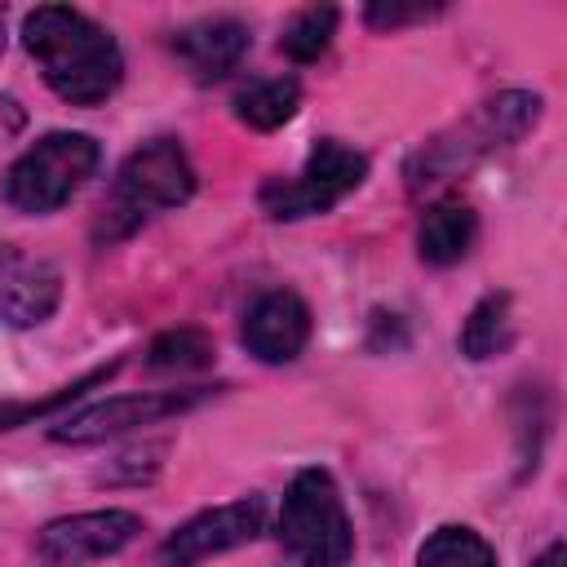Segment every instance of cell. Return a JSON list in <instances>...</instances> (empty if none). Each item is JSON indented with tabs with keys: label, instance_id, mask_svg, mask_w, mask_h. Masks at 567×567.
Returning <instances> with one entry per match:
<instances>
[{
	"label": "cell",
	"instance_id": "8fae6325",
	"mask_svg": "<svg viewBox=\"0 0 567 567\" xmlns=\"http://www.w3.org/2000/svg\"><path fill=\"white\" fill-rule=\"evenodd\" d=\"M62 301V270L49 257H27L18 248L0 252V323L40 328Z\"/></svg>",
	"mask_w": 567,
	"mask_h": 567
},
{
	"label": "cell",
	"instance_id": "44dd1931",
	"mask_svg": "<svg viewBox=\"0 0 567 567\" xmlns=\"http://www.w3.org/2000/svg\"><path fill=\"white\" fill-rule=\"evenodd\" d=\"M532 567H563V540H554V545H549Z\"/></svg>",
	"mask_w": 567,
	"mask_h": 567
},
{
	"label": "cell",
	"instance_id": "7402d4cb",
	"mask_svg": "<svg viewBox=\"0 0 567 567\" xmlns=\"http://www.w3.org/2000/svg\"><path fill=\"white\" fill-rule=\"evenodd\" d=\"M0 49H4V22H0Z\"/></svg>",
	"mask_w": 567,
	"mask_h": 567
},
{
	"label": "cell",
	"instance_id": "52a82bcc",
	"mask_svg": "<svg viewBox=\"0 0 567 567\" xmlns=\"http://www.w3.org/2000/svg\"><path fill=\"white\" fill-rule=\"evenodd\" d=\"M208 394V385H190V390H137V394H115V399H102V403H89L80 408L75 416L58 421L49 434L58 443H71V447H89V443H106L115 434H128L137 425H155V421H168V416H182L190 408H199Z\"/></svg>",
	"mask_w": 567,
	"mask_h": 567
},
{
	"label": "cell",
	"instance_id": "e0dca14e",
	"mask_svg": "<svg viewBox=\"0 0 567 567\" xmlns=\"http://www.w3.org/2000/svg\"><path fill=\"white\" fill-rule=\"evenodd\" d=\"M416 567H501V563H496V549L474 527L447 523L421 540Z\"/></svg>",
	"mask_w": 567,
	"mask_h": 567
},
{
	"label": "cell",
	"instance_id": "9c48e42d",
	"mask_svg": "<svg viewBox=\"0 0 567 567\" xmlns=\"http://www.w3.org/2000/svg\"><path fill=\"white\" fill-rule=\"evenodd\" d=\"M142 536V518L133 509H84V514H66L40 527L35 536V558L44 567H84L97 558H111L120 549H128Z\"/></svg>",
	"mask_w": 567,
	"mask_h": 567
},
{
	"label": "cell",
	"instance_id": "9a60e30c",
	"mask_svg": "<svg viewBox=\"0 0 567 567\" xmlns=\"http://www.w3.org/2000/svg\"><path fill=\"white\" fill-rule=\"evenodd\" d=\"M509 332H514V319H509V292H487V297L465 315L456 346H461L465 359L483 363V359H492V354H501V350L509 346Z\"/></svg>",
	"mask_w": 567,
	"mask_h": 567
},
{
	"label": "cell",
	"instance_id": "7c38bea8",
	"mask_svg": "<svg viewBox=\"0 0 567 567\" xmlns=\"http://www.w3.org/2000/svg\"><path fill=\"white\" fill-rule=\"evenodd\" d=\"M248 49H252V31H248V22H239L230 13L199 18V22H186L182 31H173V53L204 84L226 80L248 58Z\"/></svg>",
	"mask_w": 567,
	"mask_h": 567
},
{
	"label": "cell",
	"instance_id": "8992f818",
	"mask_svg": "<svg viewBox=\"0 0 567 567\" xmlns=\"http://www.w3.org/2000/svg\"><path fill=\"white\" fill-rule=\"evenodd\" d=\"M368 177V155L337 142V137H319L306 168L297 177H270L261 186V208L275 221H301V217H319L328 208H337L346 195H354Z\"/></svg>",
	"mask_w": 567,
	"mask_h": 567
},
{
	"label": "cell",
	"instance_id": "2e32d148",
	"mask_svg": "<svg viewBox=\"0 0 567 567\" xmlns=\"http://www.w3.org/2000/svg\"><path fill=\"white\" fill-rule=\"evenodd\" d=\"M213 359H217L213 337L204 328H195V323H182V328L159 332L146 346V359L142 363L151 372H204V368H213Z\"/></svg>",
	"mask_w": 567,
	"mask_h": 567
},
{
	"label": "cell",
	"instance_id": "30bf717a",
	"mask_svg": "<svg viewBox=\"0 0 567 567\" xmlns=\"http://www.w3.org/2000/svg\"><path fill=\"white\" fill-rule=\"evenodd\" d=\"M310 306L292 292V288H270L261 297H252V306L244 310V323H239V341L244 350L257 359V363H292L306 341H310Z\"/></svg>",
	"mask_w": 567,
	"mask_h": 567
},
{
	"label": "cell",
	"instance_id": "3957f363",
	"mask_svg": "<svg viewBox=\"0 0 567 567\" xmlns=\"http://www.w3.org/2000/svg\"><path fill=\"white\" fill-rule=\"evenodd\" d=\"M279 567H346L354 554V527L341 487L328 470H297L279 501Z\"/></svg>",
	"mask_w": 567,
	"mask_h": 567
},
{
	"label": "cell",
	"instance_id": "4fadbf2b",
	"mask_svg": "<svg viewBox=\"0 0 567 567\" xmlns=\"http://www.w3.org/2000/svg\"><path fill=\"white\" fill-rule=\"evenodd\" d=\"M478 239V213L465 199H439L421 213L416 226V252L425 266H456L470 257Z\"/></svg>",
	"mask_w": 567,
	"mask_h": 567
},
{
	"label": "cell",
	"instance_id": "ba28073f",
	"mask_svg": "<svg viewBox=\"0 0 567 567\" xmlns=\"http://www.w3.org/2000/svg\"><path fill=\"white\" fill-rule=\"evenodd\" d=\"M261 532H266V501L261 496H239V501L199 509L177 532H168L164 545H159V563L164 567H199L217 554L252 545Z\"/></svg>",
	"mask_w": 567,
	"mask_h": 567
},
{
	"label": "cell",
	"instance_id": "277c9868",
	"mask_svg": "<svg viewBox=\"0 0 567 567\" xmlns=\"http://www.w3.org/2000/svg\"><path fill=\"white\" fill-rule=\"evenodd\" d=\"M190 195H195V164H190L186 146L177 137H151L120 164V173L106 190L102 217H97V239H106V244L124 239L146 217L177 208Z\"/></svg>",
	"mask_w": 567,
	"mask_h": 567
},
{
	"label": "cell",
	"instance_id": "d6986e66",
	"mask_svg": "<svg viewBox=\"0 0 567 567\" xmlns=\"http://www.w3.org/2000/svg\"><path fill=\"white\" fill-rule=\"evenodd\" d=\"M337 9L332 4H310L301 13H292V22L284 27L279 35V49L292 58V62H319L337 35Z\"/></svg>",
	"mask_w": 567,
	"mask_h": 567
},
{
	"label": "cell",
	"instance_id": "5bb4252c",
	"mask_svg": "<svg viewBox=\"0 0 567 567\" xmlns=\"http://www.w3.org/2000/svg\"><path fill=\"white\" fill-rule=\"evenodd\" d=\"M297 106H301V84L292 75H266L235 93V115L257 133L284 128L297 115Z\"/></svg>",
	"mask_w": 567,
	"mask_h": 567
},
{
	"label": "cell",
	"instance_id": "ffe728a7",
	"mask_svg": "<svg viewBox=\"0 0 567 567\" xmlns=\"http://www.w3.org/2000/svg\"><path fill=\"white\" fill-rule=\"evenodd\" d=\"M439 4H394V0H377L363 9L368 27H381V31H394V27H408V22H425L434 18Z\"/></svg>",
	"mask_w": 567,
	"mask_h": 567
},
{
	"label": "cell",
	"instance_id": "6da1fadb",
	"mask_svg": "<svg viewBox=\"0 0 567 567\" xmlns=\"http://www.w3.org/2000/svg\"><path fill=\"white\" fill-rule=\"evenodd\" d=\"M22 44L44 84L71 106H102L124 80L115 35L71 4H40L22 18Z\"/></svg>",
	"mask_w": 567,
	"mask_h": 567
},
{
	"label": "cell",
	"instance_id": "5b68a950",
	"mask_svg": "<svg viewBox=\"0 0 567 567\" xmlns=\"http://www.w3.org/2000/svg\"><path fill=\"white\" fill-rule=\"evenodd\" d=\"M102 164V146L93 133L80 128H53L40 142H31L4 173V204L44 217L58 213Z\"/></svg>",
	"mask_w": 567,
	"mask_h": 567
},
{
	"label": "cell",
	"instance_id": "ac0fdd59",
	"mask_svg": "<svg viewBox=\"0 0 567 567\" xmlns=\"http://www.w3.org/2000/svg\"><path fill=\"white\" fill-rule=\"evenodd\" d=\"M115 372H120V359H111L106 368H93V372L75 377L71 385H58V390H53V394H44V399H18V403H0V430H18V425L44 421V416H58V412H62V408H71L75 399H84L93 385L111 381Z\"/></svg>",
	"mask_w": 567,
	"mask_h": 567
},
{
	"label": "cell",
	"instance_id": "7a4b0ae2",
	"mask_svg": "<svg viewBox=\"0 0 567 567\" xmlns=\"http://www.w3.org/2000/svg\"><path fill=\"white\" fill-rule=\"evenodd\" d=\"M536 120H540V97L527 89H505V93L487 97L470 120H461L456 128L416 146V155L408 159V190L439 186V182L465 173L470 164H478L483 155L514 146L518 137H527L536 128Z\"/></svg>",
	"mask_w": 567,
	"mask_h": 567
}]
</instances>
